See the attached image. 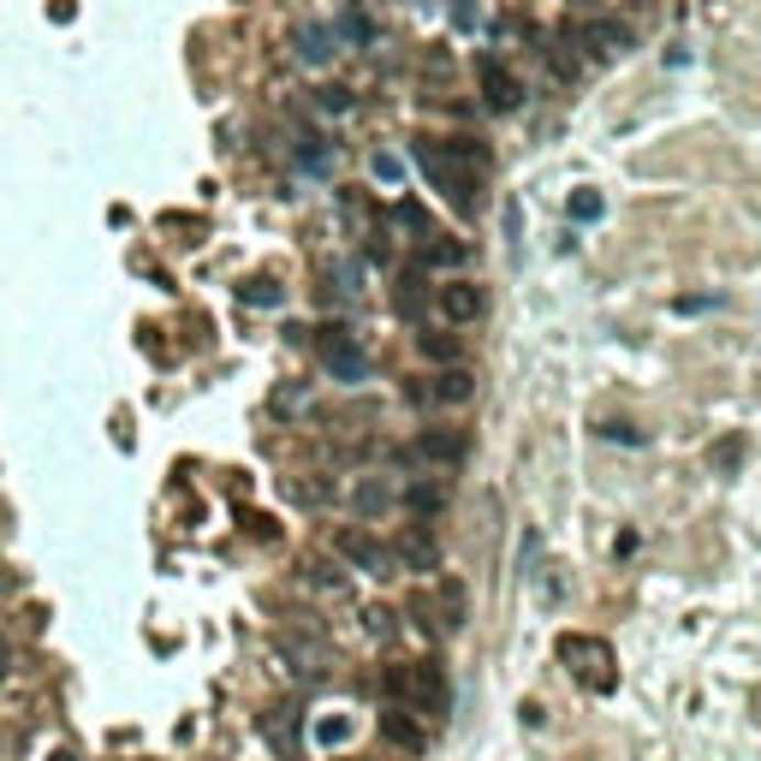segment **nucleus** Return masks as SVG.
<instances>
[{"label": "nucleus", "mask_w": 761, "mask_h": 761, "mask_svg": "<svg viewBox=\"0 0 761 761\" xmlns=\"http://www.w3.org/2000/svg\"><path fill=\"white\" fill-rule=\"evenodd\" d=\"M417 167L446 190L452 209H471V202H476L482 150H471V143H459V137H452V143H417Z\"/></svg>", "instance_id": "f257e3e1"}, {"label": "nucleus", "mask_w": 761, "mask_h": 761, "mask_svg": "<svg viewBox=\"0 0 761 761\" xmlns=\"http://www.w3.org/2000/svg\"><path fill=\"white\" fill-rule=\"evenodd\" d=\"M560 661L571 666V679L583 684V691H595V696H607L613 684H619V666H613V649L602 637H560Z\"/></svg>", "instance_id": "f03ea898"}, {"label": "nucleus", "mask_w": 761, "mask_h": 761, "mask_svg": "<svg viewBox=\"0 0 761 761\" xmlns=\"http://www.w3.org/2000/svg\"><path fill=\"white\" fill-rule=\"evenodd\" d=\"M387 691L399 696V702H417V708H422V720H429V708H434V714L446 708V679H441V666H434V661L393 666V672H387Z\"/></svg>", "instance_id": "7ed1b4c3"}, {"label": "nucleus", "mask_w": 761, "mask_h": 761, "mask_svg": "<svg viewBox=\"0 0 761 761\" xmlns=\"http://www.w3.org/2000/svg\"><path fill=\"white\" fill-rule=\"evenodd\" d=\"M411 613H417V625H434V631L446 637L464 625V589L459 583H434V595H417Z\"/></svg>", "instance_id": "20e7f679"}, {"label": "nucleus", "mask_w": 761, "mask_h": 761, "mask_svg": "<svg viewBox=\"0 0 761 761\" xmlns=\"http://www.w3.org/2000/svg\"><path fill=\"white\" fill-rule=\"evenodd\" d=\"M333 553L351 560L357 571H375V577H387V571H393V553L380 548L375 536H363V530H340V536H333Z\"/></svg>", "instance_id": "39448f33"}, {"label": "nucleus", "mask_w": 761, "mask_h": 761, "mask_svg": "<svg viewBox=\"0 0 761 761\" xmlns=\"http://www.w3.org/2000/svg\"><path fill=\"white\" fill-rule=\"evenodd\" d=\"M321 357H328V370H333V380H370V357H363V345L351 340V333H328V345H321Z\"/></svg>", "instance_id": "423d86ee"}, {"label": "nucleus", "mask_w": 761, "mask_h": 761, "mask_svg": "<svg viewBox=\"0 0 761 761\" xmlns=\"http://www.w3.org/2000/svg\"><path fill=\"white\" fill-rule=\"evenodd\" d=\"M482 310H488V291L482 286H471V280H446L441 286V316L446 321L464 328V321H482Z\"/></svg>", "instance_id": "0eeeda50"}, {"label": "nucleus", "mask_w": 761, "mask_h": 761, "mask_svg": "<svg viewBox=\"0 0 761 761\" xmlns=\"http://www.w3.org/2000/svg\"><path fill=\"white\" fill-rule=\"evenodd\" d=\"M380 738L387 743H399V750H422V743H429V731H422L417 720H411V708H399V702H393V708H380Z\"/></svg>", "instance_id": "6e6552de"}, {"label": "nucleus", "mask_w": 761, "mask_h": 761, "mask_svg": "<svg viewBox=\"0 0 761 761\" xmlns=\"http://www.w3.org/2000/svg\"><path fill=\"white\" fill-rule=\"evenodd\" d=\"M464 452H471V441H464L459 429H429L417 441V459H429V464H459Z\"/></svg>", "instance_id": "1a4fd4ad"}, {"label": "nucleus", "mask_w": 761, "mask_h": 761, "mask_svg": "<svg viewBox=\"0 0 761 761\" xmlns=\"http://www.w3.org/2000/svg\"><path fill=\"white\" fill-rule=\"evenodd\" d=\"M482 90H488V108H500V113H506V108H518V96H523V90H518V78H511L500 60H482Z\"/></svg>", "instance_id": "9d476101"}, {"label": "nucleus", "mask_w": 761, "mask_h": 761, "mask_svg": "<svg viewBox=\"0 0 761 761\" xmlns=\"http://www.w3.org/2000/svg\"><path fill=\"white\" fill-rule=\"evenodd\" d=\"M583 42H589L595 54H625L631 48V31H625L619 19H595V24H583Z\"/></svg>", "instance_id": "9b49d317"}, {"label": "nucleus", "mask_w": 761, "mask_h": 761, "mask_svg": "<svg viewBox=\"0 0 761 761\" xmlns=\"http://www.w3.org/2000/svg\"><path fill=\"white\" fill-rule=\"evenodd\" d=\"M434 560H441V553H434V541L422 530H411L399 541V553H393V565H405V571H434Z\"/></svg>", "instance_id": "f8f14e48"}, {"label": "nucleus", "mask_w": 761, "mask_h": 761, "mask_svg": "<svg viewBox=\"0 0 761 761\" xmlns=\"http://www.w3.org/2000/svg\"><path fill=\"white\" fill-rule=\"evenodd\" d=\"M298 60H304V66H328V60H333V31H321V24H304V31H298Z\"/></svg>", "instance_id": "ddd939ff"}, {"label": "nucleus", "mask_w": 761, "mask_h": 761, "mask_svg": "<svg viewBox=\"0 0 761 761\" xmlns=\"http://www.w3.org/2000/svg\"><path fill=\"white\" fill-rule=\"evenodd\" d=\"M429 393H434L441 405H464V399H476V375H471V370H446Z\"/></svg>", "instance_id": "4468645a"}, {"label": "nucleus", "mask_w": 761, "mask_h": 761, "mask_svg": "<svg viewBox=\"0 0 761 761\" xmlns=\"http://www.w3.org/2000/svg\"><path fill=\"white\" fill-rule=\"evenodd\" d=\"M286 654L291 661H298V672H328V649H321V642H298V637H286Z\"/></svg>", "instance_id": "2eb2a0df"}, {"label": "nucleus", "mask_w": 761, "mask_h": 761, "mask_svg": "<svg viewBox=\"0 0 761 761\" xmlns=\"http://www.w3.org/2000/svg\"><path fill=\"white\" fill-rule=\"evenodd\" d=\"M387 506H393V488H387V482H363V488H357V511H363V518H380Z\"/></svg>", "instance_id": "dca6fc26"}, {"label": "nucleus", "mask_w": 761, "mask_h": 761, "mask_svg": "<svg viewBox=\"0 0 761 761\" xmlns=\"http://www.w3.org/2000/svg\"><path fill=\"white\" fill-rule=\"evenodd\" d=\"M602 434H607V441H625V446H642V441H649V429H637L631 417H619V422L602 417Z\"/></svg>", "instance_id": "f3484780"}, {"label": "nucleus", "mask_w": 761, "mask_h": 761, "mask_svg": "<svg viewBox=\"0 0 761 761\" xmlns=\"http://www.w3.org/2000/svg\"><path fill=\"white\" fill-rule=\"evenodd\" d=\"M239 298H244V304H256V310H274V304H280L286 291L274 286V280H251V286H239Z\"/></svg>", "instance_id": "a211bd4d"}, {"label": "nucleus", "mask_w": 761, "mask_h": 761, "mask_svg": "<svg viewBox=\"0 0 761 761\" xmlns=\"http://www.w3.org/2000/svg\"><path fill=\"white\" fill-rule=\"evenodd\" d=\"M345 738H351L345 714H321V720H316V743H345Z\"/></svg>", "instance_id": "6ab92c4d"}, {"label": "nucleus", "mask_w": 761, "mask_h": 761, "mask_svg": "<svg viewBox=\"0 0 761 761\" xmlns=\"http://www.w3.org/2000/svg\"><path fill=\"white\" fill-rule=\"evenodd\" d=\"M738 459H743V441H738V434H731V441H720V446L708 452V464H714V471H738Z\"/></svg>", "instance_id": "aec40b11"}, {"label": "nucleus", "mask_w": 761, "mask_h": 761, "mask_svg": "<svg viewBox=\"0 0 761 761\" xmlns=\"http://www.w3.org/2000/svg\"><path fill=\"white\" fill-rule=\"evenodd\" d=\"M441 500H446V488H441V482H417V488H411V506H417V511H434Z\"/></svg>", "instance_id": "412c9836"}, {"label": "nucleus", "mask_w": 761, "mask_h": 761, "mask_svg": "<svg viewBox=\"0 0 761 761\" xmlns=\"http://www.w3.org/2000/svg\"><path fill=\"white\" fill-rule=\"evenodd\" d=\"M328 482H291V500H304V506H321V500H328Z\"/></svg>", "instance_id": "4be33fe9"}, {"label": "nucleus", "mask_w": 761, "mask_h": 761, "mask_svg": "<svg viewBox=\"0 0 761 761\" xmlns=\"http://www.w3.org/2000/svg\"><path fill=\"white\" fill-rule=\"evenodd\" d=\"M571 214H577V221H602V197H595V190L571 197Z\"/></svg>", "instance_id": "5701e85b"}, {"label": "nucleus", "mask_w": 761, "mask_h": 761, "mask_svg": "<svg viewBox=\"0 0 761 761\" xmlns=\"http://www.w3.org/2000/svg\"><path fill=\"white\" fill-rule=\"evenodd\" d=\"M310 583H321V589H333V595H340V589H345V577H340V565H310Z\"/></svg>", "instance_id": "b1692460"}, {"label": "nucleus", "mask_w": 761, "mask_h": 761, "mask_svg": "<svg viewBox=\"0 0 761 761\" xmlns=\"http://www.w3.org/2000/svg\"><path fill=\"white\" fill-rule=\"evenodd\" d=\"M340 31H345V36H357V42H375V31H370V19H363V12H345Z\"/></svg>", "instance_id": "393cba45"}, {"label": "nucleus", "mask_w": 761, "mask_h": 761, "mask_svg": "<svg viewBox=\"0 0 761 761\" xmlns=\"http://www.w3.org/2000/svg\"><path fill=\"white\" fill-rule=\"evenodd\" d=\"M429 262H464V244H459V239H441V244H429Z\"/></svg>", "instance_id": "a878e982"}, {"label": "nucleus", "mask_w": 761, "mask_h": 761, "mask_svg": "<svg viewBox=\"0 0 761 761\" xmlns=\"http://www.w3.org/2000/svg\"><path fill=\"white\" fill-rule=\"evenodd\" d=\"M363 619H370V631H375V637H393V613H387V607H370Z\"/></svg>", "instance_id": "bb28decb"}, {"label": "nucleus", "mask_w": 761, "mask_h": 761, "mask_svg": "<svg viewBox=\"0 0 761 761\" xmlns=\"http://www.w3.org/2000/svg\"><path fill=\"white\" fill-rule=\"evenodd\" d=\"M298 405H304V387H280V393H274V411H298Z\"/></svg>", "instance_id": "cd10ccee"}, {"label": "nucleus", "mask_w": 761, "mask_h": 761, "mask_svg": "<svg viewBox=\"0 0 761 761\" xmlns=\"http://www.w3.org/2000/svg\"><path fill=\"white\" fill-rule=\"evenodd\" d=\"M422 351H429V357H459V345H452V340H429V333H422Z\"/></svg>", "instance_id": "c85d7f7f"}, {"label": "nucleus", "mask_w": 761, "mask_h": 761, "mask_svg": "<svg viewBox=\"0 0 761 761\" xmlns=\"http://www.w3.org/2000/svg\"><path fill=\"white\" fill-rule=\"evenodd\" d=\"M345 108H351L345 90H321V113H345Z\"/></svg>", "instance_id": "c756f323"}, {"label": "nucleus", "mask_w": 761, "mask_h": 761, "mask_svg": "<svg viewBox=\"0 0 761 761\" xmlns=\"http://www.w3.org/2000/svg\"><path fill=\"white\" fill-rule=\"evenodd\" d=\"M375 179H399V161H393V155H375Z\"/></svg>", "instance_id": "7c9ffc66"}, {"label": "nucleus", "mask_w": 761, "mask_h": 761, "mask_svg": "<svg viewBox=\"0 0 761 761\" xmlns=\"http://www.w3.org/2000/svg\"><path fill=\"white\" fill-rule=\"evenodd\" d=\"M7 672H12V642L0 637V679H7Z\"/></svg>", "instance_id": "2f4dec72"}, {"label": "nucleus", "mask_w": 761, "mask_h": 761, "mask_svg": "<svg viewBox=\"0 0 761 761\" xmlns=\"http://www.w3.org/2000/svg\"><path fill=\"white\" fill-rule=\"evenodd\" d=\"M48 761H78V756H71V750H60V756H48Z\"/></svg>", "instance_id": "473e14b6"}, {"label": "nucleus", "mask_w": 761, "mask_h": 761, "mask_svg": "<svg viewBox=\"0 0 761 761\" xmlns=\"http://www.w3.org/2000/svg\"><path fill=\"white\" fill-rule=\"evenodd\" d=\"M756 708H761V696H756Z\"/></svg>", "instance_id": "72a5a7b5"}]
</instances>
